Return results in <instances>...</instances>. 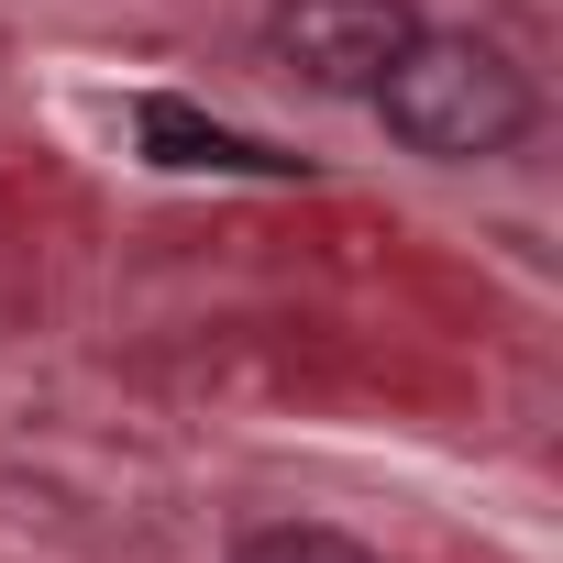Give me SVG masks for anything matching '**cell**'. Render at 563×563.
Masks as SVG:
<instances>
[{"instance_id":"7a4b0ae2","label":"cell","mask_w":563,"mask_h":563,"mask_svg":"<svg viewBox=\"0 0 563 563\" xmlns=\"http://www.w3.org/2000/svg\"><path fill=\"white\" fill-rule=\"evenodd\" d=\"M409 34H420L409 0H276V23H265L276 67L310 78L321 100H376V78L398 67Z\"/></svg>"},{"instance_id":"6da1fadb","label":"cell","mask_w":563,"mask_h":563,"mask_svg":"<svg viewBox=\"0 0 563 563\" xmlns=\"http://www.w3.org/2000/svg\"><path fill=\"white\" fill-rule=\"evenodd\" d=\"M376 111L409 155L431 166H486L530 133V78L508 67V45L486 34H409L398 67L376 78Z\"/></svg>"},{"instance_id":"3957f363","label":"cell","mask_w":563,"mask_h":563,"mask_svg":"<svg viewBox=\"0 0 563 563\" xmlns=\"http://www.w3.org/2000/svg\"><path fill=\"white\" fill-rule=\"evenodd\" d=\"M133 133H144V155H155V166H177V177H310L299 155H276V144H254V133H232V122L188 111V100H144V111H133Z\"/></svg>"},{"instance_id":"277c9868","label":"cell","mask_w":563,"mask_h":563,"mask_svg":"<svg viewBox=\"0 0 563 563\" xmlns=\"http://www.w3.org/2000/svg\"><path fill=\"white\" fill-rule=\"evenodd\" d=\"M232 563H376V552L343 541V530H321V519H276V530H254Z\"/></svg>"}]
</instances>
